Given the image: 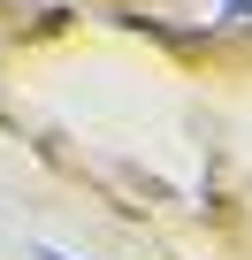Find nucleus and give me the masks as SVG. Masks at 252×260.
Wrapping results in <instances>:
<instances>
[{
	"instance_id": "1",
	"label": "nucleus",
	"mask_w": 252,
	"mask_h": 260,
	"mask_svg": "<svg viewBox=\"0 0 252 260\" xmlns=\"http://www.w3.org/2000/svg\"><path fill=\"white\" fill-rule=\"evenodd\" d=\"M39 260H69V252H39Z\"/></svg>"
}]
</instances>
